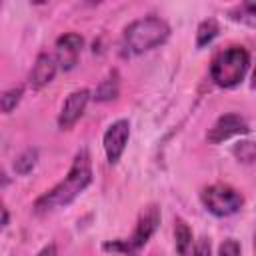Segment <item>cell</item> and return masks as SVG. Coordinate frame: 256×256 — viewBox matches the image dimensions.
Returning <instances> with one entry per match:
<instances>
[{"instance_id": "cell-1", "label": "cell", "mask_w": 256, "mask_h": 256, "mask_svg": "<svg viewBox=\"0 0 256 256\" xmlns=\"http://www.w3.org/2000/svg\"><path fill=\"white\" fill-rule=\"evenodd\" d=\"M92 182V160L86 148L76 152L72 166L62 182H58L54 188L44 192L36 202H34V212L36 214H46L58 208L68 206L72 200H76Z\"/></svg>"}, {"instance_id": "cell-2", "label": "cell", "mask_w": 256, "mask_h": 256, "mask_svg": "<svg viewBox=\"0 0 256 256\" xmlns=\"http://www.w3.org/2000/svg\"><path fill=\"white\" fill-rule=\"evenodd\" d=\"M170 36V26L166 20L158 16H144L130 22L124 30V46L130 54H144L160 44H164Z\"/></svg>"}, {"instance_id": "cell-3", "label": "cell", "mask_w": 256, "mask_h": 256, "mask_svg": "<svg viewBox=\"0 0 256 256\" xmlns=\"http://www.w3.org/2000/svg\"><path fill=\"white\" fill-rule=\"evenodd\" d=\"M250 68V52L244 46H230L218 52L210 64V78L220 88L238 86Z\"/></svg>"}, {"instance_id": "cell-4", "label": "cell", "mask_w": 256, "mask_h": 256, "mask_svg": "<svg viewBox=\"0 0 256 256\" xmlns=\"http://www.w3.org/2000/svg\"><path fill=\"white\" fill-rule=\"evenodd\" d=\"M200 200H202L204 208L210 214L218 216V218H226V216L236 214L244 204V196L236 188H232L228 184L206 186L200 192Z\"/></svg>"}, {"instance_id": "cell-5", "label": "cell", "mask_w": 256, "mask_h": 256, "mask_svg": "<svg viewBox=\"0 0 256 256\" xmlns=\"http://www.w3.org/2000/svg\"><path fill=\"white\" fill-rule=\"evenodd\" d=\"M130 138V122L128 120H116L114 124L108 126V130L104 132L102 144H104V152L110 164H116L120 160V156L124 154V148L128 144Z\"/></svg>"}, {"instance_id": "cell-6", "label": "cell", "mask_w": 256, "mask_h": 256, "mask_svg": "<svg viewBox=\"0 0 256 256\" xmlns=\"http://www.w3.org/2000/svg\"><path fill=\"white\" fill-rule=\"evenodd\" d=\"M248 132H250V126H248V122L244 120V116L230 112V114L220 116V118L214 122V126L208 130L206 138H208V142H212V144H220V142H224V140H228V138H232V136L248 134Z\"/></svg>"}, {"instance_id": "cell-7", "label": "cell", "mask_w": 256, "mask_h": 256, "mask_svg": "<svg viewBox=\"0 0 256 256\" xmlns=\"http://www.w3.org/2000/svg\"><path fill=\"white\" fill-rule=\"evenodd\" d=\"M88 100H90V90H86V88H80V90H74L72 94H68V98L64 100V104L60 108V114H58V128L70 130L82 118Z\"/></svg>"}, {"instance_id": "cell-8", "label": "cell", "mask_w": 256, "mask_h": 256, "mask_svg": "<svg viewBox=\"0 0 256 256\" xmlns=\"http://www.w3.org/2000/svg\"><path fill=\"white\" fill-rule=\"evenodd\" d=\"M158 224H160V208H158L156 204L146 206V208L142 210L138 222H136V228H134V232H132L128 244H130L134 250L142 248V246L152 238V234L156 232Z\"/></svg>"}, {"instance_id": "cell-9", "label": "cell", "mask_w": 256, "mask_h": 256, "mask_svg": "<svg viewBox=\"0 0 256 256\" xmlns=\"http://www.w3.org/2000/svg\"><path fill=\"white\" fill-rule=\"evenodd\" d=\"M82 46H84V40L80 34L76 32H68V34H62L58 40H56V64L62 68V70H72L80 58V52H82Z\"/></svg>"}, {"instance_id": "cell-10", "label": "cell", "mask_w": 256, "mask_h": 256, "mask_svg": "<svg viewBox=\"0 0 256 256\" xmlns=\"http://www.w3.org/2000/svg\"><path fill=\"white\" fill-rule=\"evenodd\" d=\"M56 70H58V64H56V58L52 54H46V52H40L36 56V62L30 70V86L34 90H40L44 88L46 84H50L56 76Z\"/></svg>"}, {"instance_id": "cell-11", "label": "cell", "mask_w": 256, "mask_h": 256, "mask_svg": "<svg viewBox=\"0 0 256 256\" xmlns=\"http://www.w3.org/2000/svg\"><path fill=\"white\" fill-rule=\"evenodd\" d=\"M118 90H120V78H118V72L112 70L98 84V88L94 92V98H96V102H110V100H114L118 96Z\"/></svg>"}, {"instance_id": "cell-12", "label": "cell", "mask_w": 256, "mask_h": 256, "mask_svg": "<svg viewBox=\"0 0 256 256\" xmlns=\"http://www.w3.org/2000/svg\"><path fill=\"white\" fill-rule=\"evenodd\" d=\"M174 238H176V250L180 256H190L192 252V230L190 226L182 220L176 218V226H174Z\"/></svg>"}, {"instance_id": "cell-13", "label": "cell", "mask_w": 256, "mask_h": 256, "mask_svg": "<svg viewBox=\"0 0 256 256\" xmlns=\"http://www.w3.org/2000/svg\"><path fill=\"white\" fill-rule=\"evenodd\" d=\"M36 162H38V150L36 148H26L24 152H20L16 156V160H14V172L20 174V176H26V174H30L34 170Z\"/></svg>"}, {"instance_id": "cell-14", "label": "cell", "mask_w": 256, "mask_h": 256, "mask_svg": "<svg viewBox=\"0 0 256 256\" xmlns=\"http://www.w3.org/2000/svg\"><path fill=\"white\" fill-rule=\"evenodd\" d=\"M218 30H220V28H218V22H216L214 18H208V20L200 22V26H198V30H196V46L202 48V46L210 44V42L216 38Z\"/></svg>"}, {"instance_id": "cell-15", "label": "cell", "mask_w": 256, "mask_h": 256, "mask_svg": "<svg viewBox=\"0 0 256 256\" xmlns=\"http://www.w3.org/2000/svg\"><path fill=\"white\" fill-rule=\"evenodd\" d=\"M22 94H24V88L22 86H16V88H10L6 92L0 94V110L4 114H10L22 100Z\"/></svg>"}, {"instance_id": "cell-16", "label": "cell", "mask_w": 256, "mask_h": 256, "mask_svg": "<svg viewBox=\"0 0 256 256\" xmlns=\"http://www.w3.org/2000/svg\"><path fill=\"white\" fill-rule=\"evenodd\" d=\"M254 16H256V6L250 4V2H244V4H240L238 8H234V10L230 12V18H232V20L246 22L248 26H254Z\"/></svg>"}, {"instance_id": "cell-17", "label": "cell", "mask_w": 256, "mask_h": 256, "mask_svg": "<svg viewBox=\"0 0 256 256\" xmlns=\"http://www.w3.org/2000/svg\"><path fill=\"white\" fill-rule=\"evenodd\" d=\"M232 152H234V156L238 158V160H242V162H246V164H252L254 162V142H250V140H242V142H238V144H234V148H232Z\"/></svg>"}, {"instance_id": "cell-18", "label": "cell", "mask_w": 256, "mask_h": 256, "mask_svg": "<svg viewBox=\"0 0 256 256\" xmlns=\"http://www.w3.org/2000/svg\"><path fill=\"white\" fill-rule=\"evenodd\" d=\"M218 256H240V244L234 238H226L218 248Z\"/></svg>"}, {"instance_id": "cell-19", "label": "cell", "mask_w": 256, "mask_h": 256, "mask_svg": "<svg viewBox=\"0 0 256 256\" xmlns=\"http://www.w3.org/2000/svg\"><path fill=\"white\" fill-rule=\"evenodd\" d=\"M190 256H210V240H208V238H200V240L192 246Z\"/></svg>"}, {"instance_id": "cell-20", "label": "cell", "mask_w": 256, "mask_h": 256, "mask_svg": "<svg viewBox=\"0 0 256 256\" xmlns=\"http://www.w3.org/2000/svg\"><path fill=\"white\" fill-rule=\"evenodd\" d=\"M56 254H58V252H56V244H54V242H50V244H46V246H44L36 256H56Z\"/></svg>"}, {"instance_id": "cell-21", "label": "cell", "mask_w": 256, "mask_h": 256, "mask_svg": "<svg viewBox=\"0 0 256 256\" xmlns=\"http://www.w3.org/2000/svg\"><path fill=\"white\" fill-rule=\"evenodd\" d=\"M8 220H10V214H8V208L4 206V202L0 200V228H4L6 224H8Z\"/></svg>"}, {"instance_id": "cell-22", "label": "cell", "mask_w": 256, "mask_h": 256, "mask_svg": "<svg viewBox=\"0 0 256 256\" xmlns=\"http://www.w3.org/2000/svg\"><path fill=\"white\" fill-rule=\"evenodd\" d=\"M112 256H134V254H112Z\"/></svg>"}]
</instances>
